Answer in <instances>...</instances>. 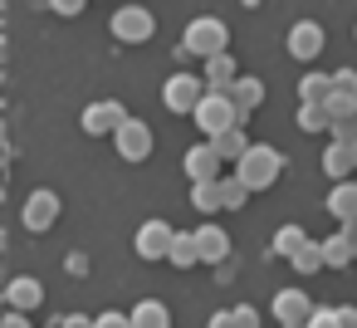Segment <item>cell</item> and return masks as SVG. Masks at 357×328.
<instances>
[{"mask_svg":"<svg viewBox=\"0 0 357 328\" xmlns=\"http://www.w3.org/2000/svg\"><path fill=\"white\" fill-rule=\"evenodd\" d=\"M328 98H333V74H303L298 79V103H318V108H328Z\"/></svg>","mask_w":357,"mask_h":328,"instance_id":"20","label":"cell"},{"mask_svg":"<svg viewBox=\"0 0 357 328\" xmlns=\"http://www.w3.org/2000/svg\"><path fill=\"white\" fill-rule=\"evenodd\" d=\"M108 25H113V40H123V45H147L157 35V20L147 6H118Z\"/></svg>","mask_w":357,"mask_h":328,"instance_id":"4","label":"cell"},{"mask_svg":"<svg viewBox=\"0 0 357 328\" xmlns=\"http://www.w3.org/2000/svg\"><path fill=\"white\" fill-rule=\"evenodd\" d=\"M279 172H284V157H279V147H269V142H255L250 157L235 167V177H240L250 191H269V186L279 181Z\"/></svg>","mask_w":357,"mask_h":328,"instance_id":"2","label":"cell"},{"mask_svg":"<svg viewBox=\"0 0 357 328\" xmlns=\"http://www.w3.org/2000/svg\"><path fill=\"white\" fill-rule=\"evenodd\" d=\"M318 308H313V299L303 294V289H279L274 294V318H279V328H294V323H308Z\"/></svg>","mask_w":357,"mask_h":328,"instance_id":"12","label":"cell"},{"mask_svg":"<svg viewBox=\"0 0 357 328\" xmlns=\"http://www.w3.org/2000/svg\"><path fill=\"white\" fill-rule=\"evenodd\" d=\"M333 94L357 98V69H337V74H333Z\"/></svg>","mask_w":357,"mask_h":328,"instance_id":"29","label":"cell"},{"mask_svg":"<svg viewBox=\"0 0 357 328\" xmlns=\"http://www.w3.org/2000/svg\"><path fill=\"white\" fill-rule=\"evenodd\" d=\"M289 264H294V274H318V269H328V260H323V240H308Z\"/></svg>","mask_w":357,"mask_h":328,"instance_id":"27","label":"cell"},{"mask_svg":"<svg viewBox=\"0 0 357 328\" xmlns=\"http://www.w3.org/2000/svg\"><path fill=\"white\" fill-rule=\"evenodd\" d=\"M0 328H35L25 313H15V308H6V318H0Z\"/></svg>","mask_w":357,"mask_h":328,"instance_id":"34","label":"cell"},{"mask_svg":"<svg viewBox=\"0 0 357 328\" xmlns=\"http://www.w3.org/2000/svg\"><path fill=\"white\" fill-rule=\"evenodd\" d=\"M323 45H328V35H323V25H318V20H294V25H289V40H284L289 59L308 64V59H318V54H323Z\"/></svg>","mask_w":357,"mask_h":328,"instance_id":"8","label":"cell"},{"mask_svg":"<svg viewBox=\"0 0 357 328\" xmlns=\"http://www.w3.org/2000/svg\"><path fill=\"white\" fill-rule=\"evenodd\" d=\"M308 328H337V308H318V313L308 318Z\"/></svg>","mask_w":357,"mask_h":328,"instance_id":"32","label":"cell"},{"mask_svg":"<svg viewBox=\"0 0 357 328\" xmlns=\"http://www.w3.org/2000/svg\"><path fill=\"white\" fill-rule=\"evenodd\" d=\"M191 211H201V216H215V211H225V201H220V181L191 186Z\"/></svg>","mask_w":357,"mask_h":328,"instance_id":"26","label":"cell"},{"mask_svg":"<svg viewBox=\"0 0 357 328\" xmlns=\"http://www.w3.org/2000/svg\"><path fill=\"white\" fill-rule=\"evenodd\" d=\"M40 299H45V284H40L35 274H15V279L6 284V308H15V313H30Z\"/></svg>","mask_w":357,"mask_h":328,"instance_id":"13","label":"cell"},{"mask_svg":"<svg viewBox=\"0 0 357 328\" xmlns=\"http://www.w3.org/2000/svg\"><path fill=\"white\" fill-rule=\"evenodd\" d=\"M54 15H64V20H74V15H84V6H79V0H59V6H54Z\"/></svg>","mask_w":357,"mask_h":328,"instance_id":"36","label":"cell"},{"mask_svg":"<svg viewBox=\"0 0 357 328\" xmlns=\"http://www.w3.org/2000/svg\"><path fill=\"white\" fill-rule=\"evenodd\" d=\"M298 128L303 133H333V113L318 103H298Z\"/></svg>","mask_w":357,"mask_h":328,"instance_id":"28","label":"cell"},{"mask_svg":"<svg viewBox=\"0 0 357 328\" xmlns=\"http://www.w3.org/2000/svg\"><path fill=\"white\" fill-rule=\"evenodd\" d=\"M201 79H206V89H211V94H230V89L240 84V74H235V59H230V54H220V59H211Z\"/></svg>","mask_w":357,"mask_h":328,"instance_id":"19","label":"cell"},{"mask_svg":"<svg viewBox=\"0 0 357 328\" xmlns=\"http://www.w3.org/2000/svg\"><path fill=\"white\" fill-rule=\"evenodd\" d=\"M303 245H308L303 225H279V230H274V240H269V250H274L279 260H294V255H298Z\"/></svg>","mask_w":357,"mask_h":328,"instance_id":"24","label":"cell"},{"mask_svg":"<svg viewBox=\"0 0 357 328\" xmlns=\"http://www.w3.org/2000/svg\"><path fill=\"white\" fill-rule=\"evenodd\" d=\"M294 328H308V323H294Z\"/></svg>","mask_w":357,"mask_h":328,"instance_id":"39","label":"cell"},{"mask_svg":"<svg viewBox=\"0 0 357 328\" xmlns=\"http://www.w3.org/2000/svg\"><path fill=\"white\" fill-rule=\"evenodd\" d=\"M196 128L206 133V142L225 137L230 128H240V113H235L230 94H206V98H201V108H196Z\"/></svg>","mask_w":357,"mask_h":328,"instance_id":"3","label":"cell"},{"mask_svg":"<svg viewBox=\"0 0 357 328\" xmlns=\"http://www.w3.org/2000/svg\"><path fill=\"white\" fill-rule=\"evenodd\" d=\"M54 221H59V196H54L50 186L30 191L25 206H20V225H25L30 235H45V230H54Z\"/></svg>","mask_w":357,"mask_h":328,"instance_id":"6","label":"cell"},{"mask_svg":"<svg viewBox=\"0 0 357 328\" xmlns=\"http://www.w3.org/2000/svg\"><path fill=\"white\" fill-rule=\"evenodd\" d=\"M323 172L333 177V186H337V181H352V172H357L352 142H333V137H328V147H323Z\"/></svg>","mask_w":357,"mask_h":328,"instance_id":"14","label":"cell"},{"mask_svg":"<svg viewBox=\"0 0 357 328\" xmlns=\"http://www.w3.org/2000/svg\"><path fill=\"white\" fill-rule=\"evenodd\" d=\"M132 328H172V308L162 299H142L132 308Z\"/></svg>","mask_w":357,"mask_h":328,"instance_id":"23","label":"cell"},{"mask_svg":"<svg viewBox=\"0 0 357 328\" xmlns=\"http://www.w3.org/2000/svg\"><path fill=\"white\" fill-rule=\"evenodd\" d=\"M250 196H255V191H250V186L235 177V172H225V177H220V201H225V211H240V206H250Z\"/></svg>","mask_w":357,"mask_h":328,"instance_id":"25","label":"cell"},{"mask_svg":"<svg viewBox=\"0 0 357 328\" xmlns=\"http://www.w3.org/2000/svg\"><path fill=\"white\" fill-rule=\"evenodd\" d=\"M206 94H211L206 79H196V74H172V79L162 84V103H167V113H191V118H196V108H201Z\"/></svg>","mask_w":357,"mask_h":328,"instance_id":"5","label":"cell"},{"mask_svg":"<svg viewBox=\"0 0 357 328\" xmlns=\"http://www.w3.org/2000/svg\"><path fill=\"white\" fill-rule=\"evenodd\" d=\"M113 147H118L123 162H147V157H152V128H147L142 118H128L123 133L113 137Z\"/></svg>","mask_w":357,"mask_h":328,"instance_id":"10","label":"cell"},{"mask_svg":"<svg viewBox=\"0 0 357 328\" xmlns=\"http://www.w3.org/2000/svg\"><path fill=\"white\" fill-rule=\"evenodd\" d=\"M352 157H357V142H352Z\"/></svg>","mask_w":357,"mask_h":328,"instance_id":"38","label":"cell"},{"mask_svg":"<svg viewBox=\"0 0 357 328\" xmlns=\"http://www.w3.org/2000/svg\"><path fill=\"white\" fill-rule=\"evenodd\" d=\"M230 103H235L240 123H250V113H255V108L264 103V84H259V79H245V74H240V84L230 89Z\"/></svg>","mask_w":357,"mask_h":328,"instance_id":"15","label":"cell"},{"mask_svg":"<svg viewBox=\"0 0 357 328\" xmlns=\"http://www.w3.org/2000/svg\"><path fill=\"white\" fill-rule=\"evenodd\" d=\"M328 216H337L342 225L357 221V181H337V186L328 191Z\"/></svg>","mask_w":357,"mask_h":328,"instance_id":"18","label":"cell"},{"mask_svg":"<svg viewBox=\"0 0 357 328\" xmlns=\"http://www.w3.org/2000/svg\"><path fill=\"white\" fill-rule=\"evenodd\" d=\"M235 328H259V313H255L250 304H240V308H235Z\"/></svg>","mask_w":357,"mask_h":328,"instance_id":"31","label":"cell"},{"mask_svg":"<svg viewBox=\"0 0 357 328\" xmlns=\"http://www.w3.org/2000/svg\"><path fill=\"white\" fill-rule=\"evenodd\" d=\"M172 245H176V230L167 221H142L137 235H132L137 260H172Z\"/></svg>","mask_w":357,"mask_h":328,"instance_id":"7","label":"cell"},{"mask_svg":"<svg viewBox=\"0 0 357 328\" xmlns=\"http://www.w3.org/2000/svg\"><path fill=\"white\" fill-rule=\"evenodd\" d=\"M206 328H235V308H220V313H211V323Z\"/></svg>","mask_w":357,"mask_h":328,"instance_id":"35","label":"cell"},{"mask_svg":"<svg viewBox=\"0 0 357 328\" xmlns=\"http://www.w3.org/2000/svg\"><path fill=\"white\" fill-rule=\"evenodd\" d=\"M123 123H128V113H123V103H113V98L89 103V108H84V118H79V128H84L89 137H118V133H123Z\"/></svg>","mask_w":357,"mask_h":328,"instance_id":"9","label":"cell"},{"mask_svg":"<svg viewBox=\"0 0 357 328\" xmlns=\"http://www.w3.org/2000/svg\"><path fill=\"white\" fill-rule=\"evenodd\" d=\"M181 167H186V177H191V186H206V181H220L225 172V162H220V152L211 147V142H196L186 157H181Z\"/></svg>","mask_w":357,"mask_h":328,"instance_id":"11","label":"cell"},{"mask_svg":"<svg viewBox=\"0 0 357 328\" xmlns=\"http://www.w3.org/2000/svg\"><path fill=\"white\" fill-rule=\"evenodd\" d=\"M196 240H201V260H206V264H225V255H230V235H225L220 225L206 221V225L196 230Z\"/></svg>","mask_w":357,"mask_h":328,"instance_id":"17","label":"cell"},{"mask_svg":"<svg viewBox=\"0 0 357 328\" xmlns=\"http://www.w3.org/2000/svg\"><path fill=\"white\" fill-rule=\"evenodd\" d=\"M64 269H69V274H89V255H84V250H74V255L64 260Z\"/></svg>","mask_w":357,"mask_h":328,"instance_id":"33","label":"cell"},{"mask_svg":"<svg viewBox=\"0 0 357 328\" xmlns=\"http://www.w3.org/2000/svg\"><path fill=\"white\" fill-rule=\"evenodd\" d=\"M211 147L220 152V162H230V167H240V162L250 157V147H255V142H250V133H245V123H240V128H230L225 137H215Z\"/></svg>","mask_w":357,"mask_h":328,"instance_id":"16","label":"cell"},{"mask_svg":"<svg viewBox=\"0 0 357 328\" xmlns=\"http://www.w3.org/2000/svg\"><path fill=\"white\" fill-rule=\"evenodd\" d=\"M98 328H132V313H118V308H108V313H98Z\"/></svg>","mask_w":357,"mask_h":328,"instance_id":"30","label":"cell"},{"mask_svg":"<svg viewBox=\"0 0 357 328\" xmlns=\"http://www.w3.org/2000/svg\"><path fill=\"white\" fill-rule=\"evenodd\" d=\"M50 328H59V323H50Z\"/></svg>","mask_w":357,"mask_h":328,"instance_id":"40","label":"cell"},{"mask_svg":"<svg viewBox=\"0 0 357 328\" xmlns=\"http://www.w3.org/2000/svg\"><path fill=\"white\" fill-rule=\"evenodd\" d=\"M323 260H328V269H347V264H357V245L337 230V235L323 240Z\"/></svg>","mask_w":357,"mask_h":328,"instance_id":"22","label":"cell"},{"mask_svg":"<svg viewBox=\"0 0 357 328\" xmlns=\"http://www.w3.org/2000/svg\"><path fill=\"white\" fill-rule=\"evenodd\" d=\"M191 264H206V260H201V240H196V230H176L172 269H191Z\"/></svg>","mask_w":357,"mask_h":328,"instance_id":"21","label":"cell"},{"mask_svg":"<svg viewBox=\"0 0 357 328\" xmlns=\"http://www.w3.org/2000/svg\"><path fill=\"white\" fill-rule=\"evenodd\" d=\"M352 35H357V30H352Z\"/></svg>","mask_w":357,"mask_h":328,"instance_id":"41","label":"cell"},{"mask_svg":"<svg viewBox=\"0 0 357 328\" xmlns=\"http://www.w3.org/2000/svg\"><path fill=\"white\" fill-rule=\"evenodd\" d=\"M342 235H347V240L357 245V221H352V225H342Z\"/></svg>","mask_w":357,"mask_h":328,"instance_id":"37","label":"cell"},{"mask_svg":"<svg viewBox=\"0 0 357 328\" xmlns=\"http://www.w3.org/2000/svg\"><path fill=\"white\" fill-rule=\"evenodd\" d=\"M225 45H230V30L215 20V15H196L191 25H186V35H181V54L186 59H220L225 54Z\"/></svg>","mask_w":357,"mask_h":328,"instance_id":"1","label":"cell"}]
</instances>
